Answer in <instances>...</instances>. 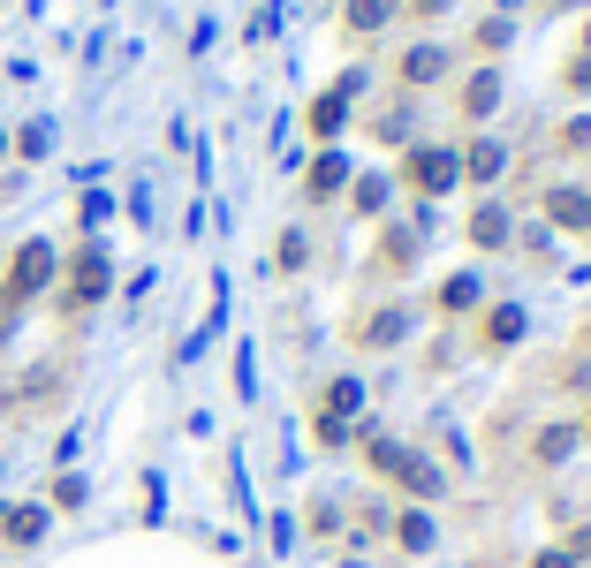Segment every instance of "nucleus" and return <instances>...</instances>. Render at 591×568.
Returning a JSON list of instances; mask_svg holds the SVG:
<instances>
[{
  "instance_id": "12",
  "label": "nucleus",
  "mask_w": 591,
  "mask_h": 568,
  "mask_svg": "<svg viewBox=\"0 0 591 568\" xmlns=\"http://www.w3.org/2000/svg\"><path fill=\"white\" fill-rule=\"evenodd\" d=\"M485 341H493V349L523 341V311H516V303H500V311H493V326H485Z\"/></svg>"
},
{
  "instance_id": "19",
  "label": "nucleus",
  "mask_w": 591,
  "mask_h": 568,
  "mask_svg": "<svg viewBox=\"0 0 591 568\" xmlns=\"http://www.w3.org/2000/svg\"><path fill=\"white\" fill-rule=\"evenodd\" d=\"M441 303L447 311H470V303H478V274H455V281L441 288Z\"/></svg>"
},
{
  "instance_id": "18",
  "label": "nucleus",
  "mask_w": 591,
  "mask_h": 568,
  "mask_svg": "<svg viewBox=\"0 0 591 568\" xmlns=\"http://www.w3.org/2000/svg\"><path fill=\"white\" fill-rule=\"evenodd\" d=\"M577 447V425H554V432H539V462H562Z\"/></svg>"
},
{
  "instance_id": "9",
  "label": "nucleus",
  "mask_w": 591,
  "mask_h": 568,
  "mask_svg": "<svg viewBox=\"0 0 591 568\" xmlns=\"http://www.w3.org/2000/svg\"><path fill=\"white\" fill-rule=\"evenodd\" d=\"M341 122H349V99H341V92L311 99V137H341Z\"/></svg>"
},
{
  "instance_id": "3",
  "label": "nucleus",
  "mask_w": 591,
  "mask_h": 568,
  "mask_svg": "<svg viewBox=\"0 0 591 568\" xmlns=\"http://www.w3.org/2000/svg\"><path fill=\"white\" fill-rule=\"evenodd\" d=\"M455 174H462V159H455V152H433V144H425V152H410V182H418L425 197L455 190Z\"/></svg>"
},
{
  "instance_id": "5",
  "label": "nucleus",
  "mask_w": 591,
  "mask_h": 568,
  "mask_svg": "<svg viewBox=\"0 0 591 568\" xmlns=\"http://www.w3.org/2000/svg\"><path fill=\"white\" fill-rule=\"evenodd\" d=\"M341 182H349V159H341V152H318V159H311V174H303V190H311V197H334Z\"/></svg>"
},
{
  "instance_id": "8",
  "label": "nucleus",
  "mask_w": 591,
  "mask_h": 568,
  "mask_svg": "<svg viewBox=\"0 0 591 568\" xmlns=\"http://www.w3.org/2000/svg\"><path fill=\"white\" fill-rule=\"evenodd\" d=\"M493 107H500V76L485 69V76H470V92H462V114H470V122H485Z\"/></svg>"
},
{
  "instance_id": "2",
  "label": "nucleus",
  "mask_w": 591,
  "mask_h": 568,
  "mask_svg": "<svg viewBox=\"0 0 591 568\" xmlns=\"http://www.w3.org/2000/svg\"><path fill=\"white\" fill-rule=\"evenodd\" d=\"M107 288H114L107 243H84L76 258H61V311H69V318H84L92 303H107Z\"/></svg>"
},
{
  "instance_id": "16",
  "label": "nucleus",
  "mask_w": 591,
  "mask_h": 568,
  "mask_svg": "<svg viewBox=\"0 0 591 568\" xmlns=\"http://www.w3.org/2000/svg\"><path fill=\"white\" fill-rule=\"evenodd\" d=\"M462 167H470L478 182H493V174L508 167V152H500V144H470V159H462Z\"/></svg>"
},
{
  "instance_id": "17",
  "label": "nucleus",
  "mask_w": 591,
  "mask_h": 568,
  "mask_svg": "<svg viewBox=\"0 0 591 568\" xmlns=\"http://www.w3.org/2000/svg\"><path fill=\"white\" fill-rule=\"evenodd\" d=\"M395 15V0H349V31H379Z\"/></svg>"
},
{
  "instance_id": "20",
  "label": "nucleus",
  "mask_w": 591,
  "mask_h": 568,
  "mask_svg": "<svg viewBox=\"0 0 591 568\" xmlns=\"http://www.w3.org/2000/svg\"><path fill=\"white\" fill-rule=\"evenodd\" d=\"M379 205H387V182L364 174V182H357V213H379Z\"/></svg>"
},
{
  "instance_id": "13",
  "label": "nucleus",
  "mask_w": 591,
  "mask_h": 568,
  "mask_svg": "<svg viewBox=\"0 0 591 568\" xmlns=\"http://www.w3.org/2000/svg\"><path fill=\"white\" fill-rule=\"evenodd\" d=\"M402 334H410V318H402V311H379V318L364 326V341H372V349H395Z\"/></svg>"
},
{
  "instance_id": "4",
  "label": "nucleus",
  "mask_w": 591,
  "mask_h": 568,
  "mask_svg": "<svg viewBox=\"0 0 591 568\" xmlns=\"http://www.w3.org/2000/svg\"><path fill=\"white\" fill-rule=\"evenodd\" d=\"M38 539H46V508H38V500H23V508H0V546L31 554Z\"/></svg>"
},
{
  "instance_id": "1",
  "label": "nucleus",
  "mask_w": 591,
  "mask_h": 568,
  "mask_svg": "<svg viewBox=\"0 0 591 568\" xmlns=\"http://www.w3.org/2000/svg\"><path fill=\"white\" fill-rule=\"evenodd\" d=\"M61 281V251L46 243V235H31V243H15V258H8V274H0V334L46 295V288Z\"/></svg>"
},
{
  "instance_id": "10",
  "label": "nucleus",
  "mask_w": 591,
  "mask_h": 568,
  "mask_svg": "<svg viewBox=\"0 0 591 568\" xmlns=\"http://www.w3.org/2000/svg\"><path fill=\"white\" fill-rule=\"evenodd\" d=\"M470 243H478V251L508 243V213H500V205H478V213H470Z\"/></svg>"
},
{
  "instance_id": "14",
  "label": "nucleus",
  "mask_w": 591,
  "mask_h": 568,
  "mask_svg": "<svg viewBox=\"0 0 591 568\" xmlns=\"http://www.w3.org/2000/svg\"><path fill=\"white\" fill-rule=\"evenodd\" d=\"M357 410H364V387L357 379H334L326 387V418H357Z\"/></svg>"
},
{
  "instance_id": "7",
  "label": "nucleus",
  "mask_w": 591,
  "mask_h": 568,
  "mask_svg": "<svg viewBox=\"0 0 591 568\" xmlns=\"http://www.w3.org/2000/svg\"><path fill=\"white\" fill-rule=\"evenodd\" d=\"M8 152H15V159H46V152H53V122H23V130H8Z\"/></svg>"
},
{
  "instance_id": "21",
  "label": "nucleus",
  "mask_w": 591,
  "mask_h": 568,
  "mask_svg": "<svg viewBox=\"0 0 591 568\" xmlns=\"http://www.w3.org/2000/svg\"><path fill=\"white\" fill-rule=\"evenodd\" d=\"M53 508H84V478H76V470L53 478Z\"/></svg>"
},
{
  "instance_id": "24",
  "label": "nucleus",
  "mask_w": 591,
  "mask_h": 568,
  "mask_svg": "<svg viewBox=\"0 0 591 568\" xmlns=\"http://www.w3.org/2000/svg\"><path fill=\"white\" fill-rule=\"evenodd\" d=\"M0 159H8V130H0Z\"/></svg>"
},
{
  "instance_id": "11",
  "label": "nucleus",
  "mask_w": 591,
  "mask_h": 568,
  "mask_svg": "<svg viewBox=\"0 0 591 568\" xmlns=\"http://www.w3.org/2000/svg\"><path fill=\"white\" fill-rule=\"evenodd\" d=\"M395 539H402L410 554H425V546H433V516H425V508H410V516H395Z\"/></svg>"
},
{
  "instance_id": "6",
  "label": "nucleus",
  "mask_w": 591,
  "mask_h": 568,
  "mask_svg": "<svg viewBox=\"0 0 591 568\" xmlns=\"http://www.w3.org/2000/svg\"><path fill=\"white\" fill-rule=\"evenodd\" d=\"M546 213H554L562 228H591V190H554Z\"/></svg>"
},
{
  "instance_id": "23",
  "label": "nucleus",
  "mask_w": 591,
  "mask_h": 568,
  "mask_svg": "<svg viewBox=\"0 0 591 568\" xmlns=\"http://www.w3.org/2000/svg\"><path fill=\"white\" fill-rule=\"evenodd\" d=\"M418 8H425V15H433V8H447V0H418Z\"/></svg>"
},
{
  "instance_id": "22",
  "label": "nucleus",
  "mask_w": 591,
  "mask_h": 568,
  "mask_svg": "<svg viewBox=\"0 0 591 568\" xmlns=\"http://www.w3.org/2000/svg\"><path fill=\"white\" fill-rule=\"evenodd\" d=\"M539 568H577V554H562V546H554V554H539Z\"/></svg>"
},
{
  "instance_id": "15",
  "label": "nucleus",
  "mask_w": 591,
  "mask_h": 568,
  "mask_svg": "<svg viewBox=\"0 0 591 568\" xmlns=\"http://www.w3.org/2000/svg\"><path fill=\"white\" fill-rule=\"evenodd\" d=\"M441 69H447V53H441V46H418V53L402 61V76H410V84H433Z\"/></svg>"
},
{
  "instance_id": "25",
  "label": "nucleus",
  "mask_w": 591,
  "mask_h": 568,
  "mask_svg": "<svg viewBox=\"0 0 591 568\" xmlns=\"http://www.w3.org/2000/svg\"><path fill=\"white\" fill-rule=\"evenodd\" d=\"M577 546H584V554H591V531H584V539H577Z\"/></svg>"
}]
</instances>
